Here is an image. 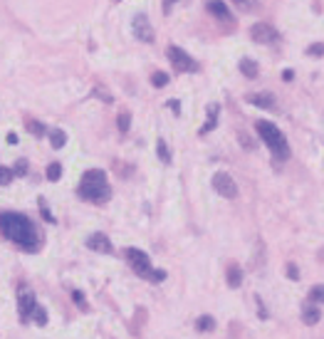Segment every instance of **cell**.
Here are the masks:
<instances>
[{
  "instance_id": "5b68a950",
  "label": "cell",
  "mask_w": 324,
  "mask_h": 339,
  "mask_svg": "<svg viewBox=\"0 0 324 339\" xmlns=\"http://www.w3.org/2000/svg\"><path fill=\"white\" fill-rule=\"evenodd\" d=\"M168 60H171V65L178 69V72H198V62H195L193 57L188 55V52H183L181 47H176V45H171L168 47Z\"/></svg>"
},
{
  "instance_id": "f1b7e54d",
  "label": "cell",
  "mask_w": 324,
  "mask_h": 339,
  "mask_svg": "<svg viewBox=\"0 0 324 339\" xmlns=\"http://www.w3.org/2000/svg\"><path fill=\"white\" fill-rule=\"evenodd\" d=\"M287 277H290V280H300V270H297V265H295V263H290V265H287Z\"/></svg>"
},
{
  "instance_id": "83f0119b",
  "label": "cell",
  "mask_w": 324,
  "mask_h": 339,
  "mask_svg": "<svg viewBox=\"0 0 324 339\" xmlns=\"http://www.w3.org/2000/svg\"><path fill=\"white\" fill-rule=\"evenodd\" d=\"M27 129H30V132H32L35 136H42V134H45V127H42L40 122H30V124H27Z\"/></svg>"
},
{
  "instance_id": "1f68e13d",
  "label": "cell",
  "mask_w": 324,
  "mask_h": 339,
  "mask_svg": "<svg viewBox=\"0 0 324 339\" xmlns=\"http://www.w3.org/2000/svg\"><path fill=\"white\" fill-rule=\"evenodd\" d=\"M25 169H27V164H25V161H17V166H15V171H17L20 176L25 173Z\"/></svg>"
},
{
  "instance_id": "d6a6232c",
  "label": "cell",
  "mask_w": 324,
  "mask_h": 339,
  "mask_svg": "<svg viewBox=\"0 0 324 339\" xmlns=\"http://www.w3.org/2000/svg\"><path fill=\"white\" fill-rule=\"evenodd\" d=\"M173 2H176V0H163V12H166V15L171 12V5H173Z\"/></svg>"
},
{
  "instance_id": "30bf717a",
  "label": "cell",
  "mask_w": 324,
  "mask_h": 339,
  "mask_svg": "<svg viewBox=\"0 0 324 339\" xmlns=\"http://www.w3.org/2000/svg\"><path fill=\"white\" fill-rule=\"evenodd\" d=\"M205 7H208V12H213L218 20H223V22H228V25L233 22V15L228 12V5H225L223 0H208Z\"/></svg>"
},
{
  "instance_id": "ffe728a7",
  "label": "cell",
  "mask_w": 324,
  "mask_h": 339,
  "mask_svg": "<svg viewBox=\"0 0 324 339\" xmlns=\"http://www.w3.org/2000/svg\"><path fill=\"white\" fill-rule=\"evenodd\" d=\"M310 302H317V305H324V285H317L310 290Z\"/></svg>"
},
{
  "instance_id": "5bb4252c",
  "label": "cell",
  "mask_w": 324,
  "mask_h": 339,
  "mask_svg": "<svg viewBox=\"0 0 324 339\" xmlns=\"http://www.w3.org/2000/svg\"><path fill=\"white\" fill-rule=\"evenodd\" d=\"M218 112H220V107H218V104H208V119H205V124L200 127V134H208V132L215 127V122H218Z\"/></svg>"
},
{
  "instance_id": "d6986e66",
  "label": "cell",
  "mask_w": 324,
  "mask_h": 339,
  "mask_svg": "<svg viewBox=\"0 0 324 339\" xmlns=\"http://www.w3.org/2000/svg\"><path fill=\"white\" fill-rule=\"evenodd\" d=\"M50 141H52V146H55V149H62V146H65V141H67V134L62 132V129H55V132L50 134Z\"/></svg>"
},
{
  "instance_id": "52a82bcc",
  "label": "cell",
  "mask_w": 324,
  "mask_h": 339,
  "mask_svg": "<svg viewBox=\"0 0 324 339\" xmlns=\"http://www.w3.org/2000/svg\"><path fill=\"white\" fill-rule=\"evenodd\" d=\"M17 307H20V317L27 320V317H32V312H35L40 305H37L35 295H32L27 287H20V292H17Z\"/></svg>"
},
{
  "instance_id": "7c38bea8",
  "label": "cell",
  "mask_w": 324,
  "mask_h": 339,
  "mask_svg": "<svg viewBox=\"0 0 324 339\" xmlns=\"http://www.w3.org/2000/svg\"><path fill=\"white\" fill-rule=\"evenodd\" d=\"M302 320H305V325H317L320 322V307H315L310 300L302 305Z\"/></svg>"
},
{
  "instance_id": "8fae6325",
  "label": "cell",
  "mask_w": 324,
  "mask_h": 339,
  "mask_svg": "<svg viewBox=\"0 0 324 339\" xmlns=\"http://www.w3.org/2000/svg\"><path fill=\"white\" fill-rule=\"evenodd\" d=\"M87 245H89L92 250H99V253H112V250H114V248H112V243H109V238H107V235H102V233L89 235V238H87Z\"/></svg>"
},
{
  "instance_id": "7a4b0ae2",
  "label": "cell",
  "mask_w": 324,
  "mask_h": 339,
  "mask_svg": "<svg viewBox=\"0 0 324 339\" xmlns=\"http://www.w3.org/2000/svg\"><path fill=\"white\" fill-rule=\"evenodd\" d=\"M79 196L92 201V203H104L109 201L112 191H109V183H107V176L104 171L99 169H92L82 176V183H79Z\"/></svg>"
},
{
  "instance_id": "8992f818",
  "label": "cell",
  "mask_w": 324,
  "mask_h": 339,
  "mask_svg": "<svg viewBox=\"0 0 324 339\" xmlns=\"http://www.w3.org/2000/svg\"><path fill=\"white\" fill-rule=\"evenodd\" d=\"M213 188H215L223 198H235V196H238V183H235L233 176L225 173V171H218V173L213 176Z\"/></svg>"
},
{
  "instance_id": "f546056e",
  "label": "cell",
  "mask_w": 324,
  "mask_h": 339,
  "mask_svg": "<svg viewBox=\"0 0 324 339\" xmlns=\"http://www.w3.org/2000/svg\"><path fill=\"white\" fill-rule=\"evenodd\" d=\"M72 297H74V302H77L82 310H87V302H84V295H82V292H74Z\"/></svg>"
},
{
  "instance_id": "e575fe53",
  "label": "cell",
  "mask_w": 324,
  "mask_h": 339,
  "mask_svg": "<svg viewBox=\"0 0 324 339\" xmlns=\"http://www.w3.org/2000/svg\"><path fill=\"white\" fill-rule=\"evenodd\" d=\"M320 258H322V260H324V250H322V253H320Z\"/></svg>"
},
{
  "instance_id": "cb8c5ba5",
  "label": "cell",
  "mask_w": 324,
  "mask_h": 339,
  "mask_svg": "<svg viewBox=\"0 0 324 339\" xmlns=\"http://www.w3.org/2000/svg\"><path fill=\"white\" fill-rule=\"evenodd\" d=\"M60 176H62V166H60V164H50V166H47V178H50V181H57Z\"/></svg>"
},
{
  "instance_id": "d4e9b609",
  "label": "cell",
  "mask_w": 324,
  "mask_h": 339,
  "mask_svg": "<svg viewBox=\"0 0 324 339\" xmlns=\"http://www.w3.org/2000/svg\"><path fill=\"white\" fill-rule=\"evenodd\" d=\"M307 55L310 57H324V42H315L307 47Z\"/></svg>"
},
{
  "instance_id": "7402d4cb",
  "label": "cell",
  "mask_w": 324,
  "mask_h": 339,
  "mask_svg": "<svg viewBox=\"0 0 324 339\" xmlns=\"http://www.w3.org/2000/svg\"><path fill=\"white\" fill-rule=\"evenodd\" d=\"M117 124H119V132H122V134H127V132H129V124H131V114H129V112H124V114H119V119H117Z\"/></svg>"
},
{
  "instance_id": "44dd1931",
  "label": "cell",
  "mask_w": 324,
  "mask_h": 339,
  "mask_svg": "<svg viewBox=\"0 0 324 339\" xmlns=\"http://www.w3.org/2000/svg\"><path fill=\"white\" fill-rule=\"evenodd\" d=\"M151 84L154 87H166L168 84V74L166 72H154L151 74Z\"/></svg>"
},
{
  "instance_id": "4316f807",
  "label": "cell",
  "mask_w": 324,
  "mask_h": 339,
  "mask_svg": "<svg viewBox=\"0 0 324 339\" xmlns=\"http://www.w3.org/2000/svg\"><path fill=\"white\" fill-rule=\"evenodd\" d=\"M10 178H12V171H10V169H5V166H0V186L10 183Z\"/></svg>"
},
{
  "instance_id": "4dcf8cb0",
  "label": "cell",
  "mask_w": 324,
  "mask_h": 339,
  "mask_svg": "<svg viewBox=\"0 0 324 339\" xmlns=\"http://www.w3.org/2000/svg\"><path fill=\"white\" fill-rule=\"evenodd\" d=\"M258 312H260V317L262 320H267V310H265V305H262V300L258 297Z\"/></svg>"
},
{
  "instance_id": "603a6c76",
  "label": "cell",
  "mask_w": 324,
  "mask_h": 339,
  "mask_svg": "<svg viewBox=\"0 0 324 339\" xmlns=\"http://www.w3.org/2000/svg\"><path fill=\"white\" fill-rule=\"evenodd\" d=\"M156 151H159V156H161V161H163V164H168V161H171V154H168L166 141H159V144H156Z\"/></svg>"
},
{
  "instance_id": "484cf974",
  "label": "cell",
  "mask_w": 324,
  "mask_h": 339,
  "mask_svg": "<svg viewBox=\"0 0 324 339\" xmlns=\"http://www.w3.org/2000/svg\"><path fill=\"white\" fill-rule=\"evenodd\" d=\"M32 320H35L37 325H47V312H45L42 307H37V310L32 312Z\"/></svg>"
},
{
  "instance_id": "e0dca14e",
  "label": "cell",
  "mask_w": 324,
  "mask_h": 339,
  "mask_svg": "<svg viewBox=\"0 0 324 339\" xmlns=\"http://www.w3.org/2000/svg\"><path fill=\"white\" fill-rule=\"evenodd\" d=\"M195 327H198L200 332H210V330H215V320L208 317V315H203V317L195 320Z\"/></svg>"
},
{
  "instance_id": "6da1fadb",
  "label": "cell",
  "mask_w": 324,
  "mask_h": 339,
  "mask_svg": "<svg viewBox=\"0 0 324 339\" xmlns=\"http://www.w3.org/2000/svg\"><path fill=\"white\" fill-rule=\"evenodd\" d=\"M0 230L7 240H12L27 253H35L40 248V235L32 220L25 218L22 213H0Z\"/></svg>"
},
{
  "instance_id": "836d02e7",
  "label": "cell",
  "mask_w": 324,
  "mask_h": 339,
  "mask_svg": "<svg viewBox=\"0 0 324 339\" xmlns=\"http://www.w3.org/2000/svg\"><path fill=\"white\" fill-rule=\"evenodd\" d=\"M168 107H171V109H173V112H176V114H178V109H181V107H178V102H176V99H171V102H168Z\"/></svg>"
},
{
  "instance_id": "ba28073f",
  "label": "cell",
  "mask_w": 324,
  "mask_h": 339,
  "mask_svg": "<svg viewBox=\"0 0 324 339\" xmlns=\"http://www.w3.org/2000/svg\"><path fill=\"white\" fill-rule=\"evenodd\" d=\"M250 37H253L255 42H260V45H272V42L277 40V30H275L272 25H267V22H258V25H253Z\"/></svg>"
},
{
  "instance_id": "ac0fdd59",
  "label": "cell",
  "mask_w": 324,
  "mask_h": 339,
  "mask_svg": "<svg viewBox=\"0 0 324 339\" xmlns=\"http://www.w3.org/2000/svg\"><path fill=\"white\" fill-rule=\"evenodd\" d=\"M233 5L240 10V12H253L258 7V0H233Z\"/></svg>"
},
{
  "instance_id": "277c9868",
  "label": "cell",
  "mask_w": 324,
  "mask_h": 339,
  "mask_svg": "<svg viewBox=\"0 0 324 339\" xmlns=\"http://www.w3.org/2000/svg\"><path fill=\"white\" fill-rule=\"evenodd\" d=\"M127 260H129V265L134 268L136 275H141V277H146V280H151V282H161V280L166 277L163 270H154V268H151L149 255H146L144 250H139V248H127Z\"/></svg>"
},
{
  "instance_id": "3957f363",
  "label": "cell",
  "mask_w": 324,
  "mask_h": 339,
  "mask_svg": "<svg viewBox=\"0 0 324 339\" xmlns=\"http://www.w3.org/2000/svg\"><path fill=\"white\" fill-rule=\"evenodd\" d=\"M255 129H258L260 139L270 146V151L277 156V159H290V146H287V139H285V134L272 124V122H265V119H260L258 124H255Z\"/></svg>"
},
{
  "instance_id": "2e32d148",
  "label": "cell",
  "mask_w": 324,
  "mask_h": 339,
  "mask_svg": "<svg viewBox=\"0 0 324 339\" xmlns=\"http://www.w3.org/2000/svg\"><path fill=\"white\" fill-rule=\"evenodd\" d=\"M240 72H243L248 79H255V77H258V62L250 60V57H243V60H240Z\"/></svg>"
},
{
  "instance_id": "9c48e42d",
  "label": "cell",
  "mask_w": 324,
  "mask_h": 339,
  "mask_svg": "<svg viewBox=\"0 0 324 339\" xmlns=\"http://www.w3.org/2000/svg\"><path fill=\"white\" fill-rule=\"evenodd\" d=\"M134 35L141 40V42H154V27L149 25V17L144 12H139L134 17Z\"/></svg>"
},
{
  "instance_id": "4fadbf2b",
  "label": "cell",
  "mask_w": 324,
  "mask_h": 339,
  "mask_svg": "<svg viewBox=\"0 0 324 339\" xmlns=\"http://www.w3.org/2000/svg\"><path fill=\"white\" fill-rule=\"evenodd\" d=\"M225 277H228V285H230V287H240V285H243V270H240V265L230 263L228 270H225Z\"/></svg>"
},
{
  "instance_id": "9a60e30c",
  "label": "cell",
  "mask_w": 324,
  "mask_h": 339,
  "mask_svg": "<svg viewBox=\"0 0 324 339\" xmlns=\"http://www.w3.org/2000/svg\"><path fill=\"white\" fill-rule=\"evenodd\" d=\"M248 102L255 104V107H262V109H272L275 107V97L272 94H250Z\"/></svg>"
}]
</instances>
